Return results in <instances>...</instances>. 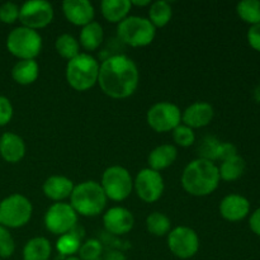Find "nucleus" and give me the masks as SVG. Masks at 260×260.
<instances>
[{"label":"nucleus","mask_w":260,"mask_h":260,"mask_svg":"<svg viewBox=\"0 0 260 260\" xmlns=\"http://www.w3.org/2000/svg\"><path fill=\"white\" fill-rule=\"evenodd\" d=\"M65 260H81V259L79 258V256H75V255H74V256H69V258H66Z\"/></svg>","instance_id":"42"},{"label":"nucleus","mask_w":260,"mask_h":260,"mask_svg":"<svg viewBox=\"0 0 260 260\" xmlns=\"http://www.w3.org/2000/svg\"><path fill=\"white\" fill-rule=\"evenodd\" d=\"M131 9V0H103L101 3L102 15L111 23H121L128 17Z\"/></svg>","instance_id":"21"},{"label":"nucleus","mask_w":260,"mask_h":260,"mask_svg":"<svg viewBox=\"0 0 260 260\" xmlns=\"http://www.w3.org/2000/svg\"><path fill=\"white\" fill-rule=\"evenodd\" d=\"M221 141L213 136H207L202 140L200 145V157L215 162L217 160L218 149H220Z\"/></svg>","instance_id":"31"},{"label":"nucleus","mask_w":260,"mask_h":260,"mask_svg":"<svg viewBox=\"0 0 260 260\" xmlns=\"http://www.w3.org/2000/svg\"><path fill=\"white\" fill-rule=\"evenodd\" d=\"M254 98H255L256 101H258L260 103V84L258 86H256L255 90H254Z\"/></svg>","instance_id":"41"},{"label":"nucleus","mask_w":260,"mask_h":260,"mask_svg":"<svg viewBox=\"0 0 260 260\" xmlns=\"http://www.w3.org/2000/svg\"><path fill=\"white\" fill-rule=\"evenodd\" d=\"M101 187L108 200L122 202L131 194L134 189V180L126 168L113 165L104 170Z\"/></svg>","instance_id":"8"},{"label":"nucleus","mask_w":260,"mask_h":260,"mask_svg":"<svg viewBox=\"0 0 260 260\" xmlns=\"http://www.w3.org/2000/svg\"><path fill=\"white\" fill-rule=\"evenodd\" d=\"M74 182L63 175H52L47 178L42 185L43 194L51 201L55 202H62V201L70 198L74 190Z\"/></svg>","instance_id":"18"},{"label":"nucleus","mask_w":260,"mask_h":260,"mask_svg":"<svg viewBox=\"0 0 260 260\" xmlns=\"http://www.w3.org/2000/svg\"><path fill=\"white\" fill-rule=\"evenodd\" d=\"M7 48L19 60H36L42 50V37L38 30L20 25L8 35Z\"/></svg>","instance_id":"6"},{"label":"nucleus","mask_w":260,"mask_h":260,"mask_svg":"<svg viewBox=\"0 0 260 260\" xmlns=\"http://www.w3.org/2000/svg\"><path fill=\"white\" fill-rule=\"evenodd\" d=\"M248 42L254 50L260 52V24L251 25L248 30Z\"/></svg>","instance_id":"38"},{"label":"nucleus","mask_w":260,"mask_h":260,"mask_svg":"<svg viewBox=\"0 0 260 260\" xmlns=\"http://www.w3.org/2000/svg\"><path fill=\"white\" fill-rule=\"evenodd\" d=\"M40 75V66L36 60H19L12 69V78L20 85H30Z\"/></svg>","instance_id":"22"},{"label":"nucleus","mask_w":260,"mask_h":260,"mask_svg":"<svg viewBox=\"0 0 260 260\" xmlns=\"http://www.w3.org/2000/svg\"><path fill=\"white\" fill-rule=\"evenodd\" d=\"M172 5L165 0H157L151 3L149 9V20L155 28H162L172 20Z\"/></svg>","instance_id":"25"},{"label":"nucleus","mask_w":260,"mask_h":260,"mask_svg":"<svg viewBox=\"0 0 260 260\" xmlns=\"http://www.w3.org/2000/svg\"><path fill=\"white\" fill-rule=\"evenodd\" d=\"M146 229L151 235L161 238L168 235L172 230V221L161 212H152L146 218Z\"/></svg>","instance_id":"28"},{"label":"nucleus","mask_w":260,"mask_h":260,"mask_svg":"<svg viewBox=\"0 0 260 260\" xmlns=\"http://www.w3.org/2000/svg\"><path fill=\"white\" fill-rule=\"evenodd\" d=\"M244 172H245V161L239 155L230 157L225 161H221V165L218 167L220 178L225 182L239 179L244 174Z\"/></svg>","instance_id":"26"},{"label":"nucleus","mask_w":260,"mask_h":260,"mask_svg":"<svg viewBox=\"0 0 260 260\" xmlns=\"http://www.w3.org/2000/svg\"><path fill=\"white\" fill-rule=\"evenodd\" d=\"M45 226L53 235L68 234L78 225V213L69 203L56 202L46 211Z\"/></svg>","instance_id":"9"},{"label":"nucleus","mask_w":260,"mask_h":260,"mask_svg":"<svg viewBox=\"0 0 260 260\" xmlns=\"http://www.w3.org/2000/svg\"><path fill=\"white\" fill-rule=\"evenodd\" d=\"M220 180L217 165L210 160L198 157L184 168L180 182L188 194L206 197L217 189Z\"/></svg>","instance_id":"2"},{"label":"nucleus","mask_w":260,"mask_h":260,"mask_svg":"<svg viewBox=\"0 0 260 260\" xmlns=\"http://www.w3.org/2000/svg\"><path fill=\"white\" fill-rule=\"evenodd\" d=\"M104 40V32L103 27L99 24L98 22H91L89 24L84 25L81 28L80 37H79V41H80V45L83 46L84 50L86 51H94L102 45Z\"/></svg>","instance_id":"24"},{"label":"nucleus","mask_w":260,"mask_h":260,"mask_svg":"<svg viewBox=\"0 0 260 260\" xmlns=\"http://www.w3.org/2000/svg\"><path fill=\"white\" fill-rule=\"evenodd\" d=\"M62 12L66 19L74 25H84L94 22L93 4L89 0H65L62 3Z\"/></svg>","instance_id":"15"},{"label":"nucleus","mask_w":260,"mask_h":260,"mask_svg":"<svg viewBox=\"0 0 260 260\" xmlns=\"http://www.w3.org/2000/svg\"><path fill=\"white\" fill-rule=\"evenodd\" d=\"M178 157V150L174 145L164 144L155 147L149 155V168L155 172H161L174 164Z\"/></svg>","instance_id":"20"},{"label":"nucleus","mask_w":260,"mask_h":260,"mask_svg":"<svg viewBox=\"0 0 260 260\" xmlns=\"http://www.w3.org/2000/svg\"><path fill=\"white\" fill-rule=\"evenodd\" d=\"M52 253V246L48 239L38 236L25 243L23 248V260H48Z\"/></svg>","instance_id":"23"},{"label":"nucleus","mask_w":260,"mask_h":260,"mask_svg":"<svg viewBox=\"0 0 260 260\" xmlns=\"http://www.w3.org/2000/svg\"><path fill=\"white\" fill-rule=\"evenodd\" d=\"M81 246V238L79 234L71 230L70 233L63 234V235L58 236L57 241H56V249L61 255L66 256H74L76 253H79V249Z\"/></svg>","instance_id":"29"},{"label":"nucleus","mask_w":260,"mask_h":260,"mask_svg":"<svg viewBox=\"0 0 260 260\" xmlns=\"http://www.w3.org/2000/svg\"><path fill=\"white\" fill-rule=\"evenodd\" d=\"M13 106L9 99L4 95H0V127L5 126L13 118Z\"/></svg>","instance_id":"36"},{"label":"nucleus","mask_w":260,"mask_h":260,"mask_svg":"<svg viewBox=\"0 0 260 260\" xmlns=\"http://www.w3.org/2000/svg\"><path fill=\"white\" fill-rule=\"evenodd\" d=\"M249 225H250L251 231L256 235L260 236V207L256 211H254L253 215L250 216L249 220Z\"/></svg>","instance_id":"39"},{"label":"nucleus","mask_w":260,"mask_h":260,"mask_svg":"<svg viewBox=\"0 0 260 260\" xmlns=\"http://www.w3.org/2000/svg\"><path fill=\"white\" fill-rule=\"evenodd\" d=\"M215 112L213 107L207 102H196L182 112V122L192 129L206 127L212 122Z\"/></svg>","instance_id":"16"},{"label":"nucleus","mask_w":260,"mask_h":260,"mask_svg":"<svg viewBox=\"0 0 260 260\" xmlns=\"http://www.w3.org/2000/svg\"><path fill=\"white\" fill-rule=\"evenodd\" d=\"M250 211V203L240 194H229L221 201L220 213L225 220L236 222L248 216Z\"/></svg>","instance_id":"17"},{"label":"nucleus","mask_w":260,"mask_h":260,"mask_svg":"<svg viewBox=\"0 0 260 260\" xmlns=\"http://www.w3.org/2000/svg\"><path fill=\"white\" fill-rule=\"evenodd\" d=\"M66 80L69 85L78 91H85L98 83L99 63L89 53L80 52L66 65Z\"/></svg>","instance_id":"4"},{"label":"nucleus","mask_w":260,"mask_h":260,"mask_svg":"<svg viewBox=\"0 0 260 260\" xmlns=\"http://www.w3.org/2000/svg\"><path fill=\"white\" fill-rule=\"evenodd\" d=\"M134 188L140 200L146 203H154L160 200L164 193V179L159 172L145 168L137 173Z\"/></svg>","instance_id":"13"},{"label":"nucleus","mask_w":260,"mask_h":260,"mask_svg":"<svg viewBox=\"0 0 260 260\" xmlns=\"http://www.w3.org/2000/svg\"><path fill=\"white\" fill-rule=\"evenodd\" d=\"M103 225L113 235H126L134 229L135 217L124 207H112L103 215Z\"/></svg>","instance_id":"14"},{"label":"nucleus","mask_w":260,"mask_h":260,"mask_svg":"<svg viewBox=\"0 0 260 260\" xmlns=\"http://www.w3.org/2000/svg\"><path fill=\"white\" fill-rule=\"evenodd\" d=\"M20 7L13 2H7L0 5V22L5 24H13L19 20Z\"/></svg>","instance_id":"35"},{"label":"nucleus","mask_w":260,"mask_h":260,"mask_svg":"<svg viewBox=\"0 0 260 260\" xmlns=\"http://www.w3.org/2000/svg\"><path fill=\"white\" fill-rule=\"evenodd\" d=\"M239 17L251 25L260 24V2L259 0H243L236 7Z\"/></svg>","instance_id":"30"},{"label":"nucleus","mask_w":260,"mask_h":260,"mask_svg":"<svg viewBox=\"0 0 260 260\" xmlns=\"http://www.w3.org/2000/svg\"><path fill=\"white\" fill-rule=\"evenodd\" d=\"M103 251L101 241L95 239H89L85 243H81L80 249H79V258L81 260H96L101 256Z\"/></svg>","instance_id":"33"},{"label":"nucleus","mask_w":260,"mask_h":260,"mask_svg":"<svg viewBox=\"0 0 260 260\" xmlns=\"http://www.w3.org/2000/svg\"><path fill=\"white\" fill-rule=\"evenodd\" d=\"M33 207L25 196L14 193L0 202V225L7 229H19L32 217Z\"/></svg>","instance_id":"7"},{"label":"nucleus","mask_w":260,"mask_h":260,"mask_svg":"<svg viewBox=\"0 0 260 260\" xmlns=\"http://www.w3.org/2000/svg\"><path fill=\"white\" fill-rule=\"evenodd\" d=\"M139 81V68L128 56L113 55L99 65V86L111 98H128L136 91Z\"/></svg>","instance_id":"1"},{"label":"nucleus","mask_w":260,"mask_h":260,"mask_svg":"<svg viewBox=\"0 0 260 260\" xmlns=\"http://www.w3.org/2000/svg\"><path fill=\"white\" fill-rule=\"evenodd\" d=\"M146 121L156 132H170L182 123L179 107L170 102H160L147 111Z\"/></svg>","instance_id":"10"},{"label":"nucleus","mask_w":260,"mask_h":260,"mask_svg":"<svg viewBox=\"0 0 260 260\" xmlns=\"http://www.w3.org/2000/svg\"><path fill=\"white\" fill-rule=\"evenodd\" d=\"M25 155L23 139L13 132H5L0 136V156L7 162H19Z\"/></svg>","instance_id":"19"},{"label":"nucleus","mask_w":260,"mask_h":260,"mask_svg":"<svg viewBox=\"0 0 260 260\" xmlns=\"http://www.w3.org/2000/svg\"><path fill=\"white\" fill-rule=\"evenodd\" d=\"M53 8L45 0H29L20 7L19 22L23 27L30 29H41L52 22Z\"/></svg>","instance_id":"12"},{"label":"nucleus","mask_w":260,"mask_h":260,"mask_svg":"<svg viewBox=\"0 0 260 260\" xmlns=\"http://www.w3.org/2000/svg\"><path fill=\"white\" fill-rule=\"evenodd\" d=\"M236 155H238V149H236L235 145L231 144V142H221L220 149H218L217 160L225 161V160L236 156Z\"/></svg>","instance_id":"37"},{"label":"nucleus","mask_w":260,"mask_h":260,"mask_svg":"<svg viewBox=\"0 0 260 260\" xmlns=\"http://www.w3.org/2000/svg\"><path fill=\"white\" fill-rule=\"evenodd\" d=\"M173 140L180 147H189L196 142V135L190 127L180 123L173 129Z\"/></svg>","instance_id":"32"},{"label":"nucleus","mask_w":260,"mask_h":260,"mask_svg":"<svg viewBox=\"0 0 260 260\" xmlns=\"http://www.w3.org/2000/svg\"><path fill=\"white\" fill-rule=\"evenodd\" d=\"M108 198L104 194L101 183L95 180H86L74 187L70 196V206L78 216L94 217L104 211Z\"/></svg>","instance_id":"3"},{"label":"nucleus","mask_w":260,"mask_h":260,"mask_svg":"<svg viewBox=\"0 0 260 260\" xmlns=\"http://www.w3.org/2000/svg\"><path fill=\"white\" fill-rule=\"evenodd\" d=\"M119 40L131 47H145L154 41L156 28L151 24L149 18L128 15L118 23L117 27Z\"/></svg>","instance_id":"5"},{"label":"nucleus","mask_w":260,"mask_h":260,"mask_svg":"<svg viewBox=\"0 0 260 260\" xmlns=\"http://www.w3.org/2000/svg\"><path fill=\"white\" fill-rule=\"evenodd\" d=\"M55 48L56 52L68 61L73 60L80 53V43L73 35H69V33H63L56 38Z\"/></svg>","instance_id":"27"},{"label":"nucleus","mask_w":260,"mask_h":260,"mask_svg":"<svg viewBox=\"0 0 260 260\" xmlns=\"http://www.w3.org/2000/svg\"><path fill=\"white\" fill-rule=\"evenodd\" d=\"M15 250V243L9 229L0 225V258H9Z\"/></svg>","instance_id":"34"},{"label":"nucleus","mask_w":260,"mask_h":260,"mask_svg":"<svg viewBox=\"0 0 260 260\" xmlns=\"http://www.w3.org/2000/svg\"><path fill=\"white\" fill-rule=\"evenodd\" d=\"M168 248L177 258H192L200 250L198 234L188 226H178L168 234Z\"/></svg>","instance_id":"11"},{"label":"nucleus","mask_w":260,"mask_h":260,"mask_svg":"<svg viewBox=\"0 0 260 260\" xmlns=\"http://www.w3.org/2000/svg\"><path fill=\"white\" fill-rule=\"evenodd\" d=\"M131 4L136 5V7H150L151 2L150 0H144V2H137V0H135V2H131Z\"/></svg>","instance_id":"40"}]
</instances>
